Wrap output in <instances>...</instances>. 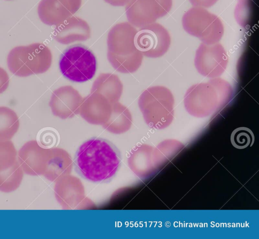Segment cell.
I'll return each instance as SVG.
<instances>
[{
  "label": "cell",
  "instance_id": "1",
  "mask_svg": "<svg viewBox=\"0 0 259 239\" xmlns=\"http://www.w3.org/2000/svg\"><path fill=\"white\" fill-rule=\"evenodd\" d=\"M122 162L120 152L109 140L97 137L84 141L73 159L77 174L88 181L103 183L111 181Z\"/></svg>",
  "mask_w": 259,
  "mask_h": 239
},
{
  "label": "cell",
  "instance_id": "2",
  "mask_svg": "<svg viewBox=\"0 0 259 239\" xmlns=\"http://www.w3.org/2000/svg\"><path fill=\"white\" fill-rule=\"evenodd\" d=\"M59 65L63 75L78 83L89 81L95 74L97 63L95 56L81 44L73 45L61 55Z\"/></svg>",
  "mask_w": 259,
  "mask_h": 239
},
{
  "label": "cell",
  "instance_id": "3",
  "mask_svg": "<svg viewBox=\"0 0 259 239\" xmlns=\"http://www.w3.org/2000/svg\"><path fill=\"white\" fill-rule=\"evenodd\" d=\"M182 24L189 33L202 38L204 33L213 32L220 37L223 34L224 27L220 19L202 7H194L183 15Z\"/></svg>",
  "mask_w": 259,
  "mask_h": 239
},
{
  "label": "cell",
  "instance_id": "4",
  "mask_svg": "<svg viewBox=\"0 0 259 239\" xmlns=\"http://www.w3.org/2000/svg\"><path fill=\"white\" fill-rule=\"evenodd\" d=\"M46 150L35 140L29 141L21 147L17 153V161L25 174L37 176L45 172Z\"/></svg>",
  "mask_w": 259,
  "mask_h": 239
},
{
  "label": "cell",
  "instance_id": "5",
  "mask_svg": "<svg viewBox=\"0 0 259 239\" xmlns=\"http://www.w3.org/2000/svg\"><path fill=\"white\" fill-rule=\"evenodd\" d=\"M143 50L162 55L168 50L170 37L166 29L158 23H154L143 31Z\"/></svg>",
  "mask_w": 259,
  "mask_h": 239
},
{
  "label": "cell",
  "instance_id": "6",
  "mask_svg": "<svg viewBox=\"0 0 259 239\" xmlns=\"http://www.w3.org/2000/svg\"><path fill=\"white\" fill-rule=\"evenodd\" d=\"M24 172L17 161L10 168L0 171V191L9 193L17 190L23 178Z\"/></svg>",
  "mask_w": 259,
  "mask_h": 239
},
{
  "label": "cell",
  "instance_id": "7",
  "mask_svg": "<svg viewBox=\"0 0 259 239\" xmlns=\"http://www.w3.org/2000/svg\"><path fill=\"white\" fill-rule=\"evenodd\" d=\"M19 121L16 113L5 107H0V140H9L17 133Z\"/></svg>",
  "mask_w": 259,
  "mask_h": 239
},
{
  "label": "cell",
  "instance_id": "8",
  "mask_svg": "<svg viewBox=\"0 0 259 239\" xmlns=\"http://www.w3.org/2000/svg\"><path fill=\"white\" fill-rule=\"evenodd\" d=\"M17 161V152L13 143L0 140V171L11 167Z\"/></svg>",
  "mask_w": 259,
  "mask_h": 239
},
{
  "label": "cell",
  "instance_id": "9",
  "mask_svg": "<svg viewBox=\"0 0 259 239\" xmlns=\"http://www.w3.org/2000/svg\"><path fill=\"white\" fill-rule=\"evenodd\" d=\"M230 140L234 147L242 149L252 145L254 141V136L250 129L246 127H239L232 132Z\"/></svg>",
  "mask_w": 259,
  "mask_h": 239
},
{
  "label": "cell",
  "instance_id": "10",
  "mask_svg": "<svg viewBox=\"0 0 259 239\" xmlns=\"http://www.w3.org/2000/svg\"><path fill=\"white\" fill-rule=\"evenodd\" d=\"M194 7L208 8L216 3L218 0H189Z\"/></svg>",
  "mask_w": 259,
  "mask_h": 239
},
{
  "label": "cell",
  "instance_id": "11",
  "mask_svg": "<svg viewBox=\"0 0 259 239\" xmlns=\"http://www.w3.org/2000/svg\"><path fill=\"white\" fill-rule=\"evenodd\" d=\"M7 72L0 67V93L4 91L9 84V77Z\"/></svg>",
  "mask_w": 259,
  "mask_h": 239
}]
</instances>
